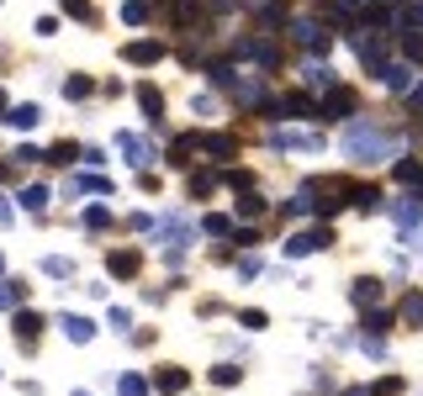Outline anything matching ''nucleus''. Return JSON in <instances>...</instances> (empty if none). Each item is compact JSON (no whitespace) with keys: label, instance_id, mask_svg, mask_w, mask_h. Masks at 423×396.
Returning <instances> with one entry per match:
<instances>
[{"label":"nucleus","instance_id":"nucleus-1","mask_svg":"<svg viewBox=\"0 0 423 396\" xmlns=\"http://www.w3.org/2000/svg\"><path fill=\"white\" fill-rule=\"evenodd\" d=\"M344 148H350L360 164H375V159L392 154V138H387L381 127H371V122H354V127L344 132Z\"/></svg>","mask_w":423,"mask_h":396},{"label":"nucleus","instance_id":"nucleus-2","mask_svg":"<svg viewBox=\"0 0 423 396\" xmlns=\"http://www.w3.org/2000/svg\"><path fill=\"white\" fill-rule=\"evenodd\" d=\"M323 243H328V233H323V228H317V233H291L286 254H291V259H307V254H317Z\"/></svg>","mask_w":423,"mask_h":396},{"label":"nucleus","instance_id":"nucleus-3","mask_svg":"<svg viewBox=\"0 0 423 396\" xmlns=\"http://www.w3.org/2000/svg\"><path fill=\"white\" fill-rule=\"evenodd\" d=\"M59 328H64V338H69V344H90V338H96V323H90V317H59Z\"/></svg>","mask_w":423,"mask_h":396},{"label":"nucleus","instance_id":"nucleus-4","mask_svg":"<svg viewBox=\"0 0 423 396\" xmlns=\"http://www.w3.org/2000/svg\"><path fill=\"white\" fill-rule=\"evenodd\" d=\"M117 148L127 154V164H148V143H143V138H133V132H122Z\"/></svg>","mask_w":423,"mask_h":396},{"label":"nucleus","instance_id":"nucleus-5","mask_svg":"<svg viewBox=\"0 0 423 396\" xmlns=\"http://www.w3.org/2000/svg\"><path fill=\"white\" fill-rule=\"evenodd\" d=\"M159 53H164V43H154V37H148V43H133V48H127V59H133V64H154Z\"/></svg>","mask_w":423,"mask_h":396},{"label":"nucleus","instance_id":"nucleus-6","mask_svg":"<svg viewBox=\"0 0 423 396\" xmlns=\"http://www.w3.org/2000/svg\"><path fill=\"white\" fill-rule=\"evenodd\" d=\"M106 264H111V275H138V254H127V249H117Z\"/></svg>","mask_w":423,"mask_h":396},{"label":"nucleus","instance_id":"nucleus-7","mask_svg":"<svg viewBox=\"0 0 423 396\" xmlns=\"http://www.w3.org/2000/svg\"><path fill=\"white\" fill-rule=\"evenodd\" d=\"M291 32L302 37L307 48H328V37H323V32H317V22H296V27H291Z\"/></svg>","mask_w":423,"mask_h":396},{"label":"nucleus","instance_id":"nucleus-8","mask_svg":"<svg viewBox=\"0 0 423 396\" xmlns=\"http://www.w3.org/2000/svg\"><path fill=\"white\" fill-rule=\"evenodd\" d=\"M138 101H143V111H148V117L159 122V111H164V96H159L154 85H138Z\"/></svg>","mask_w":423,"mask_h":396},{"label":"nucleus","instance_id":"nucleus-9","mask_svg":"<svg viewBox=\"0 0 423 396\" xmlns=\"http://www.w3.org/2000/svg\"><path fill=\"white\" fill-rule=\"evenodd\" d=\"M154 386H159V391H169V396L185 391V370H159V375H154Z\"/></svg>","mask_w":423,"mask_h":396},{"label":"nucleus","instance_id":"nucleus-10","mask_svg":"<svg viewBox=\"0 0 423 396\" xmlns=\"http://www.w3.org/2000/svg\"><path fill=\"white\" fill-rule=\"evenodd\" d=\"M6 122H11V127H22V132H27V127H37V122H43V111H37V106H16L11 117H6Z\"/></svg>","mask_w":423,"mask_h":396},{"label":"nucleus","instance_id":"nucleus-11","mask_svg":"<svg viewBox=\"0 0 423 396\" xmlns=\"http://www.w3.org/2000/svg\"><path fill=\"white\" fill-rule=\"evenodd\" d=\"M22 206H27V212H43V206H48V185H27V191H22Z\"/></svg>","mask_w":423,"mask_h":396},{"label":"nucleus","instance_id":"nucleus-12","mask_svg":"<svg viewBox=\"0 0 423 396\" xmlns=\"http://www.w3.org/2000/svg\"><path fill=\"white\" fill-rule=\"evenodd\" d=\"M408 74H413L408 64H392V69L381 74V85H387V90H408Z\"/></svg>","mask_w":423,"mask_h":396},{"label":"nucleus","instance_id":"nucleus-13","mask_svg":"<svg viewBox=\"0 0 423 396\" xmlns=\"http://www.w3.org/2000/svg\"><path fill=\"white\" fill-rule=\"evenodd\" d=\"M69 191H80V196H85V191H90V196H106V191H111V185H106V180H101V175H80V180H74V185H69Z\"/></svg>","mask_w":423,"mask_h":396},{"label":"nucleus","instance_id":"nucleus-14","mask_svg":"<svg viewBox=\"0 0 423 396\" xmlns=\"http://www.w3.org/2000/svg\"><path fill=\"white\" fill-rule=\"evenodd\" d=\"M37 328H43V323H37L32 312H16V338H22V344H32V338H37Z\"/></svg>","mask_w":423,"mask_h":396},{"label":"nucleus","instance_id":"nucleus-15","mask_svg":"<svg viewBox=\"0 0 423 396\" xmlns=\"http://www.w3.org/2000/svg\"><path fill=\"white\" fill-rule=\"evenodd\" d=\"M22 296H27V286H22V280H6V286H0V312H6V307H16Z\"/></svg>","mask_w":423,"mask_h":396},{"label":"nucleus","instance_id":"nucleus-16","mask_svg":"<svg viewBox=\"0 0 423 396\" xmlns=\"http://www.w3.org/2000/svg\"><path fill=\"white\" fill-rule=\"evenodd\" d=\"M354 301H360V307H371L375 296H381V286H375V280H354V291H350Z\"/></svg>","mask_w":423,"mask_h":396},{"label":"nucleus","instance_id":"nucleus-17","mask_svg":"<svg viewBox=\"0 0 423 396\" xmlns=\"http://www.w3.org/2000/svg\"><path fill=\"white\" fill-rule=\"evenodd\" d=\"M397 180H402V185H423V164L402 159V164H397Z\"/></svg>","mask_w":423,"mask_h":396},{"label":"nucleus","instance_id":"nucleus-18","mask_svg":"<svg viewBox=\"0 0 423 396\" xmlns=\"http://www.w3.org/2000/svg\"><path fill=\"white\" fill-rule=\"evenodd\" d=\"M43 275H53V280H69V275H74V264H69V259H43Z\"/></svg>","mask_w":423,"mask_h":396},{"label":"nucleus","instance_id":"nucleus-19","mask_svg":"<svg viewBox=\"0 0 423 396\" xmlns=\"http://www.w3.org/2000/svg\"><path fill=\"white\" fill-rule=\"evenodd\" d=\"M117 391H122V396H143V391H148V381H143V375H122Z\"/></svg>","mask_w":423,"mask_h":396},{"label":"nucleus","instance_id":"nucleus-20","mask_svg":"<svg viewBox=\"0 0 423 396\" xmlns=\"http://www.w3.org/2000/svg\"><path fill=\"white\" fill-rule=\"evenodd\" d=\"M196 143H201V138H180V143H175V159H169V164H191Z\"/></svg>","mask_w":423,"mask_h":396},{"label":"nucleus","instance_id":"nucleus-21","mask_svg":"<svg viewBox=\"0 0 423 396\" xmlns=\"http://www.w3.org/2000/svg\"><path fill=\"white\" fill-rule=\"evenodd\" d=\"M206 154H217V159H233V138H222V132H217V138H206Z\"/></svg>","mask_w":423,"mask_h":396},{"label":"nucleus","instance_id":"nucleus-22","mask_svg":"<svg viewBox=\"0 0 423 396\" xmlns=\"http://www.w3.org/2000/svg\"><path fill=\"white\" fill-rule=\"evenodd\" d=\"M402 317H408V323H423V291H413V296H408V307H402Z\"/></svg>","mask_w":423,"mask_h":396},{"label":"nucleus","instance_id":"nucleus-23","mask_svg":"<svg viewBox=\"0 0 423 396\" xmlns=\"http://www.w3.org/2000/svg\"><path fill=\"white\" fill-rule=\"evenodd\" d=\"M143 16H148L143 0H122V22H143Z\"/></svg>","mask_w":423,"mask_h":396},{"label":"nucleus","instance_id":"nucleus-24","mask_svg":"<svg viewBox=\"0 0 423 396\" xmlns=\"http://www.w3.org/2000/svg\"><path fill=\"white\" fill-rule=\"evenodd\" d=\"M212 381H217V386H238V365H217V370H212Z\"/></svg>","mask_w":423,"mask_h":396},{"label":"nucleus","instance_id":"nucleus-25","mask_svg":"<svg viewBox=\"0 0 423 396\" xmlns=\"http://www.w3.org/2000/svg\"><path fill=\"white\" fill-rule=\"evenodd\" d=\"M48 159H53V164H74V159H80V148H74V143H59Z\"/></svg>","mask_w":423,"mask_h":396},{"label":"nucleus","instance_id":"nucleus-26","mask_svg":"<svg viewBox=\"0 0 423 396\" xmlns=\"http://www.w3.org/2000/svg\"><path fill=\"white\" fill-rule=\"evenodd\" d=\"M259 212H265V201H259V196H243V201H238V217H259Z\"/></svg>","mask_w":423,"mask_h":396},{"label":"nucleus","instance_id":"nucleus-27","mask_svg":"<svg viewBox=\"0 0 423 396\" xmlns=\"http://www.w3.org/2000/svg\"><path fill=\"white\" fill-rule=\"evenodd\" d=\"M80 222H85V228H106L111 217H106V206H90V212H85V217H80Z\"/></svg>","mask_w":423,"mask_h":396},{"label":"nucleus","instance_id":"nucleus-28","mask_svg":"<svg viewBox=\"0 0 423 396\" xmlns=\"http://www.w3.org/2000/svg\"><path fill=\"white\" fill-rule=\"evenodd\" d=\"M350 106H354L350 90H334V96H328V111H350Z\"/></svg>","mask_w":423,"mask_h":396},{"label":"nucleus","instance_id":"nucleus-29","mask_svg":"<svg viewBox=\"0 0 423 396\" xmlns=\"http://www.w3.org/2000/svg\"><path fill=\"white\" fill-rule=\"evenodd\" d=\"M111 328H117V333H127V328H133V317H127V307H111Z\"/></svg>","mask_w":423,"mask_h":396},{"label":"nucleus","instance_id":"nucleus-30","mask_svg":"<svg viewBox=\"0 0 423 396\" xmlns=\"http://www.w3.org/2000/svg\"><path fill=\"white\" fill-rule=\"evenodd\" d=\"M32 32H37V37H53V32H59V22H53V16H37Z\"/></svg>","mask_w":423,"mask_h":396},{"label":"nucleus","instance_id":"nucleus-31","mask_svg":"<svg viewBox=\"0 0 423 396\" xmlns=\"http://www.w3.org/2000/svg\"><path fill=\"white\" fill-rule=\"evenodd\" d=\"M85 90H90V80H69V85H64V96H69V101H80Z\"/></svg>","mask_w":423,"mask_h":396},{"label":"nucleus","instance_id":"nucleus-32","mask_svg":"<svg viewBox=\"0 0 423 396\" xmlns=\"http://www.w3.org/2000/svg\"><path fill=\"white\" fill-rule=\"evenodd\" d=\"M302 80H307V85H328V69H323V64H313V69H307Z\"/></svg>","mask_w":423,"mask_h":396},{"label":"nucleus","instance_id":"nucleus-33","mask_svg":"<svg viewBox=\"0 0 423 396\" xmlns=\"http://www.w3.org/2000/svg\"><path fill=\"white\" fill-rule=\"evenodd\" d=\"M69 16H90V0H69Z\"/></svg>","mask_w":423,"mask_h":396},{"label":"nucleus","instance_id":"nucleus-34","mask_svg":"<svg viewBox=\"0 0 423 396\" xmlns=\"http://www.w3.org/2000/svg\"><path fill=\"white\" fill-rule=\"evenodd\" d=\"M408 22H423V6H413V11H408Z\"/></svg>","mask_w":423,"mask_h":396},{"label":"nucleus","instance_id":"nucleus-35","mask_svg":"<svg viewBox=\"0 0 423 396\" xmlns=\"http://www.w3.org/2000/svg\"><path fill=\"white\" fill-rule=\"evenodd\" d=\"M413 101H423V85H418V90H413Z\"/></svg>","mask_w":423,"mask_h":396},{"label":"nucleus","instance_id":"nucleus-36","mask_svg":"<svg viewBox=\"0 0 423 396\" xmlns=\"http://www.w3.org/2000/svg\"><path fill=\"white\" fill-rule=\"evenodd\" d=\"M0 111H6V90H0Z\"/></svg>","mask_w":423,"mask_h":396},{"label":"nucleus","instance_id":"nucleus-37","mask_svg":"<svg viewBox=\"0 0 423 396\" xmlns=\"http://www.w3.org/2000/svg\"><path fill=\"white\" fill-rule=\"evenodd\" d=\"M74 396H85V391H74Z\"/></svg>","mask_w":423,"mask_h":396}]
</instances>
